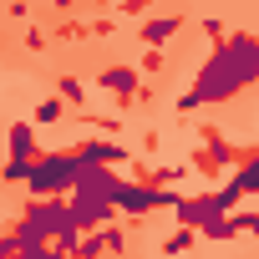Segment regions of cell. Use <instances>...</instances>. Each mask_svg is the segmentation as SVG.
Listing matches in <instances>:
<instances>
[{
  "instance_id": "obj_1",
  "label": "cell",
  "mask_w": 259,
  "mask_h": 259,
  "mask_svg": "<svg viewBox=\"0 0 259 259\" xmlns=\"http://www.w3.org/2000/svg\"><path fill=\"white\" fill-rule=\"evenodd\" d=\"M254 81H259V36H249V31H229V36L208 51V61H203L198 81L178 97V112L188 117V112H198L203 102L239 97V92H244V87H254Z\"/></svg>"
},
{
  "instance_id": "obj_2",
  "label": "cell",
  "mask_w": 259,
  "mask_h": 259,
  "mask_svg": "<svg viewBox=\"0 0 259 259\" xmlns=\"http://www.w3.org/2000/svg\"><path fill=\"white\" fill-rule=\"evenodd\" d=\"M76 173H81V158H76V148H71V153H46V158H36V168H31L26 188H31L36 198L71 193V188H76Z\"/></svg>"
},
{
  "instance_id": "obj_3",
  "label": "cell",
  "mask_w": 259,
  "mask_h": 259,
  "mask_svg": "<svg viewBox=\"0 0 259 259\" xmlns=\"http://www.w3.org/2000/svg\"><path fill=\"white\" fill-rule=\"evenodd\" d=\"M173 213H178V224H193V229H203V224L224 219L229 208L219 203V193H203V198H178V203H173Z\"/></svg>"
},
{
  "instance_id": "obj_4",
  "label": "cell",
  "mask_w": 259,
  "mask_h": 259,
  "mask_svg": "<svg viewBox=\"0 0 259 259\" xmlns=\"http://www.w3.org/2000/svg\"><path fill=\"white\" fill-rule=\"evenodd\" d=\"M97 87H102V92H112L117 102H133V97L143 92V81H138V71H133V66H107V71L97 76Z\"/></svg>"
},
{
  "instance_id": "obj_5",
  "label": "cell",
  "mask_w": 259,
  "mask_h": 259,
  "mask_svg": "<svg viewBox=\"0 0 259 259\" xmlns=\"http://www.w3.org/2000/svg\"><path fill=\"white\" fill-rule=\"evenodd\" d=\"M6 153H11V158H26V163L41 158V148H36V127H31V122H11V133H6Z\"/></svg>"
},
{
  "instance_id": "obj_6",
  "label": "cell",
  "mask_w": 259,
  "mask_h": 259,
  "mask_svg": "<svg viewBox=\"0 0 259 259\" xmlns=\"http://www.w3.org/2000/svg\"><path fill=\"white\" fill-rule=\"evenodd\" d=\"M183 31V16H153V21H143V46H163L168 36H178Z\"/></svg>"
},
{
  "instance_id": "obj_7",
  "label": "cell",
  "mask_w": 259,
  "mask_h": 259,
  "mask_svg": "<svg viewBox=\"0 0 259 259\" xmlns=\"http://www.w3.org/2000/svg\"><path fill=\"white\" fill-rule=\"evenodd\" d=\"M76 153H81L87 163H107V168L127 163V153H122L117 143H107V138H92V143H76Z\"/></svg>"
},
{
  "instance_id": "obj_8",
  "label": "cell",
  "mask_w": 259,
  "mask_h": 259,
  "mask_svg": "<svg viewBox=\"0 0 259 259\" xmlns=\"http://www.w3.org/2000/svg\"><path fill=\"white\" fill-rule=\"evenodd\" d=\"M234 183H239L244 193H259V148H249V153H244V163L234 168Z\"/></svg>"
},
{
  "instance_id": "obj_9",
  "label": "cell",
  "mask_w": 259,
  "mask_h": 259,
  "mask_svg": "<svg viewBox=\"0 0 259 259\" xmlns=\"http://www.w3.org/2000/svg\"><path fill=\"white\" fill-rule=\"evenodd\" d=\"M102 249H127V239H122L117 229H102V234L81 239V249H76V254H102Z\"/></svg>"
},
{
  "instance_id": "obj_10",
  "label": "cell",
  "mask_w": 259,
  "mask_h": 259,
  "mask_svg": "<svg viewBox=\"0 0 259 259\" xmlns=\"http://www.w3.org/2000/svg\"><path fill=\"white\" fill-rule=\"evenodd\" d=\"M56 92L66 97V107H81V102H87V87H81L76 76H61V81H56Z\"/></svg>"
},
{
  "instance_id": "obj_11",
  "label": "cell",
  "mask_w": 259,
  "mask_h": 259,
  "mask_svg": "<svg viewBox=\"0 0 259 259\" xmlns=\"http://www.w3.org/2000/svg\"><path fill=\"white\" fill-rule=\"evenodd\" d=\"M61 117H66V97H46L36 107V122H61Z\"/></svg>"
},
{
  "instance_id": "obj_12",
  "label": "cell",
  "mask_w": 259,
  "mask_h": 259,
  "mask_svg": "<svg viewBox=\"0 0 259 259\" xmlns=\"http://www.w3.org/2000/svg\"><path fill=\"white\" fill-rule=\"evenodd\" d=\"M163 249H168V254H178V249H193V224H183L178 234H168V239H163Z\"/></svg>"
},
{
  "instance_id": "obj_13",
  "label": "cell",
  "mask_w": 259,
  "mask_h": 259,
  "mask_svg": "<svg viewBox=\"0 0 259 259\" xmlns=\"http://www.w3.org/2000/svg\"><path fill=\"white\" fill-rule=\"evenodd\" d=\"M203 36H208V41H213V46H219V41H224V36H229V31H224V21H213V16H208V21H203Z\"/></svg>"
},
{
  "instance_id": "obj_14",
  "label": "cell",
  "mask_w": 259,
  "mask_h": 259,
  "mask_svg": "<svg viewBox=\"0 0 259 259\" xmlns=\"http://www.w3.org/2000/svg\"><path fill=\"white\" fill-rule=\"evenodd\" d=\"M148 6V0H122V11H143Z\"/></svg>"
},
{
  "instance_id": "obj_15",
  "label": "cell",
  "mask_w": 259,
  "mask_h": 259,
  "mask_svg": "<svg viewBox=\"0 0 259 259\" xmlns=\"http://www.w3.org/2000/svg\"><path fill=\"white\" fill-rule=\"evenodd\" d=\"M56 6H61V11H71V6H76V0H56Z\"/></svg>"
}]
</instances>
